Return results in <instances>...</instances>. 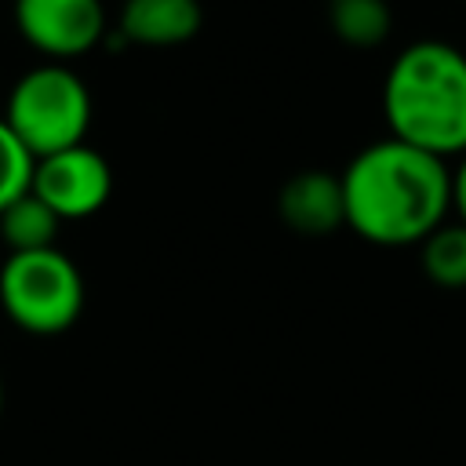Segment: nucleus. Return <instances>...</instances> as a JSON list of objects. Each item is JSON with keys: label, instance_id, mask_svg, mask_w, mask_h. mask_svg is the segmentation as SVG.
Instances as JSON below:
<instances>
[{"label": "nucleus", "instance_id": "7ed1b4c3", "mask_svg": "<svg viewBox=\"0 0 466 466\" xmlns=\"http://www.w3.org/2000/svg\"><path fill=\"white\" fill-rule=\"evenodd\" d=\"M4 120L36 160L80 146L91 124L87 84L62 62L36 66L22 73L18 84L11 87Z\"/></svg>", "mask_w": 466, "mask_h": 466}, {"label": "nucleus", "instance_id": "ddd939ff", "mask_svg": "<svg viewBox=\"0 0 466 466\" xmlns=\"http://www.w3.org/2000/svg\"><path fill=\"white\" fill-rule=\"evenodd\" d=\"M451 211L459 222H466V153H462L459 167L451 171Z\"/></svg>", "mask_w": 466, "mask_h": 466}, {"label": "nucleus", "instance_id": "f8f14e48", "mask_svg": "<svg viewBox=\"0 0 466 466\" xmlns=\"http://www.w3.org/2000/svg\"><path fill=\"white\" fill-rule=\"evenodd\" d=\"M36 157L22 146V138L11 131V124L0 116V211L29 193L33 186Z\"/></svg>", "mask_w": 466, "mask_h": 466}, {"label": "nucleus", "instance_id": "f03ea898", "mask_svg": "<svg viewBox=\"0 0 466 466\" xmlns=\"http://www.w3.org/2000/svg\"><path fill=\"white\" fill-rule=\"evenodd\" d=\"M382 116L400 138L441 160L466 153V55L444 40L408 44L386 69Z\"/></svg>", "mask_w": 466, "mask_h": 466}, {"label": "nucleus", "instance_id": "4468645a", "mask_svg": "<svg viewBox=\"0 0 466 466\" xmlns=\"http://www.w3.org/2000/svg\"><path fill=\"white\" fill-rule=\"evenodd\" d=\"M0 408H4V382H0Z\"/></svg>", "mask_w": 466, "mask_h": 466}, {"label": "nucleus", "instance_id": "9d476101", "mask_svg": "<svg viewBox=\"0 0 466 466\" xmlns=\"http://www.w3.org/2000/svg\"><path fill=\"white\" fill-rule=\"evenodd\" d=\"M328 25L342 44L368 51L390 36L393 15L386 0H328Z\"/></svg>", "mask_w": 466, "mask_h": 466}, {"label": "nucleus", "instance_id": "6e6552de", "mask_svg": "<svg viewBox=\"0 0 466 466\" xmlns=\"http://www.w3.org/2000/svg\"><path fill=\"white\" fill-rule=\"evenodd\" d=\"M204 25L200 0H124L120 36L138 47H178Z\"/></svg>", "mask_w": 466, "mask_h": 466}, {"label": "nucleus", "instance_id": "9b49d317", "mask_svg": "<svg viewBox=\"0 0 466 466\" xmlns=\"http://www.w3.org/2000/svg\"><path fill=\"white\" fill-rule=\"evenodd\" d=\"M422 273L437 288H466V222H444L419 244Z\"/></svg>", "mask_w": 466, "mask_h": 466}, {"label": "nucleus", "instance_id": "f257e3e1", "mask_svg": "<svg viewBox=\"0 0 466 466\" xmlns=\"http://www.w3.org/2000/svg\"><path fill=\"white\" fill-rule=\"evenodd\" d=\"M346 197V226L379 244H422L451 211V167L400 138L360 149L339 175Z\"/></svg>", "mask_w": 466, "mask_h": 466}, {"label": "nucleus", "instance_id": "39448f33", "mask_svg": "<svg viewBox=\"0 0 466 466\" xmlns=\"http://www.w3.org/2000/svg\"><path fill=\"white\" fill-rule=\"evenodd\" d=\"M58 218H87L95 215L113 189V175L102 153L91 146H69L51 157H40L29 186Z\"/></svg>", "mask_w": 466, "mask_h": 466}, {"label": "nucleus", "instance_id": "20e7f679", "mask_svg": "<svg viewBox=\"0 0 466 466\" xmlns=\"http://www.w3.org/2000/svg\"><path fill=\"white\" fill-rule=\"evenodd\" d=\"M0 306L29 335H58L84 309V280L58 248L15 251L0 269Z\"/></svg>", "mask_w": 466, "mask_h": 466}, {"label": "nucleus", "instance_id": "0eeeda50", "mask_svg": "<svg viewBox=\"0 0 466 466\" xmlns=\"http://www.w3.org/2000/svg\"><path fill=\"white\" fill-rule=\"evenodd\" d=\"M277 211L284 226L306 237L331 233L346 226V197H342V178L328 171H299L291 175L280 193H277Z\"/></svg>", "mask_w": 466, "mask_h": 466}, {"label": "nucleus", "instance_id": "1a4fd4ad", "mask_svg": "<svg viewBox=\"0 0 466 466\" xmlns=\"http://www.w3.org/2000/svg\"><path fill=\"white\" fill-rule=\"evenodd\" d=\"M58 215L29 189L25 197H18L15 204H7L0 211V237L4 244L15 251H44V248H55V237H58Z\"/></svg>", "mask_w": 466, "mask_h": 466}, {"label": "nucleus", "instance_id": "423d86ee", "mask_svg": "<svg viewBox=\"0 0 466 466\" xmlns=\"http://www.w3.org/2000/svg\"><path fill=\"white\" fill-rule=\"evenodd\" d=\"M15 22L29 47L58 62L87 55L106 36L102 0H15Z\"/></svg>", "mask_w": 466, "mask_h": 466}]
</instances>
